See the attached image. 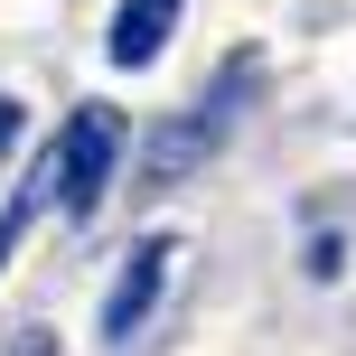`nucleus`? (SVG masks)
Here are the masks:
<instances>
[{
  "label": "nucleus",
  "instance_id": "obj_5",
  "mask_svg": "<svg viewBox=\"0 0 356 356\" xmlns=\"http://www.w3.org/2000/svg\"><path fill=\"white\" fill-rule=\"evenodd\" d=\"M10 356H47V338H19V347H10Z\"/></svg>",
  "mask_w": 356,
  "mask_h": 356
},
{
  "label": "nucleus",
  "instance_id": "obj_1",
  "mask_svg": "<svg viewBox=\"0 0 356 356\" xmlns=\"http://www.w3.org/2000/svg\"><path fill=\"white\" fill-rule=\"evenodd\" d=\"M113 169H122V113H113V104H75L66 131L47 141V188H56V207H66V216H94L104 188H113Z\"/></svg>",
  "mask_w": 356,
  "mask_h": 356
},
{
  "label": "nucleus",
  "instance_id": "obj_3",
  "mask_svg": "<svg viewBox=\"0 0 356 356\" xmlns=\"http://www.w3.org/2000/svg\"><path fill=\"white\" fill-rule=\"evenodd\" d=\"M178 10H188V0H122V10H113V66H160V47H169V29H178Z\"/></svg>",
  "mask_w": 356,
  "mask_h": 356
},
{
  "label": "nucleus",
  "instance_id": "obj_4",
  "mask_svg": "<svg viewBox=\"0 0 356 356\" xmlns=\"http://www.w3.org/2000/svg\"><path fill=\"white\" fill-rule=\"evenodd\" d=\"M10 141H19V113H10V104H0V150H10Z\"/></svg>",
  "mask_w": 356,
  "mask_h": 356
},
{
  "label": "nucleus",
  "instance_id": "obj_2",
  "mask_svg": "<svg viewBox=\"0 0 356 356\" xmlns=\"http://www.w3.org/2000/svg\"><path fill=\"white\" fill-rule=\"evenodd\" d=\"M169 234H141L131 244V263L113 272V291H104V338H131V328H150V309H160V282H169Z\"/></svg>",
  "mask_w": 356,
  "mask_h": 356
}]
</instances>
